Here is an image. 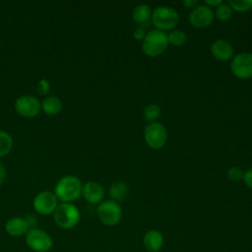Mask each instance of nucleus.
<instances>
[{"label":"nucleus","instance_id":"13","mask_svg":"<svg viewBox=\"0 0 252 252\" xmlns=\"http://www.w3.org/2000/svg\"><path fill=\"white\" fill-rule=\"evenodd\" d=\"M82 195L90 204H99L104 198V189L95 181H88L82 187Z\"/></svg>","mask_w":252,"mask_h":252},{"label":"nucleus","instance_id":"26","mask_svg":"<svg viewBox=\"0 0 252 252\" xmlns=\"http://www.w3.org/2000/svg\"><path fill=\"white\" fill-rule=\"evenodd\" d=\"M244 184L252 189V167H250L249 169H247L246 171H244V174H243V178H242Z\"/></svg>","mask_w":252,"mask_h":252},{"label":"nucleus","instance_id":"14","mask_svg":"<svg viewBox=\"0 0 252 252\" xmlns=\"http://www.w3.org/2000/svg\"><path fill=\"white\" fill-rule=\"evenodd\" d=\"M30 227L24 218L13 217L9 219L5 223V231L7 234L13 237H20L26 235Z\"/></svg>","mask_w":252,"mask_h":252},{"label":"nucleus","instance_id":"2","mask_svg":"<svg viewBox=\"0 0 252 252\" xmlns=\"http://www.w3.org/2000/svg\"><path fill=\"white\" fill-rule=\"evenodd\" d=\"M179 20L180 18L178 12L174 8L165 5L156 7L153 10L151 17V21L156 27V30L164 32L174 30V28L178 25Z\"/></svg>","mask_w":252,"mask_h":252},{"label":"nucleus","instance_id":"6","mask_svg":"<svg viewBox=\"0 0 252 252\" xmlns=\"http://www.w3.org/2000/svg\"><path fill=\"white\" fill-rule=\"evenodd\" d=\"M25 236L27 246L34 252H49L54 245L50 234L41 228H31Z\"/></svg>","mask_w":252,"mask_h":252},{"label":"nucleus","instance_id":"18","mask_svg":"<svg viewBox=\"0 0 252 252\" xmlns=\"http://www.w3.org/2000/svg\"><path fill=\"white\" fill-rule=\"evenodd\" d=\"M111 200L119 203L125 200L128 194V187L123 181H118L113 183L108 190Z\"/></svg>","mask_w":252,"mask_h":252},{"label":"nucleus","instance_id":"1","mask_svg":"<svg viewBox=\"0 0 252 252\" xmlns=\"http://www.w3.org/2000/svg\"><path fill=\"white\" fill-rule=\"evenodd\" d=\"M82 187L80 178L75 175H65L57 181L54 194L62 203H72L82 195Z\"/></svg>","mask_w":252,"mask_h":252},{"label":"nucleus","instance_id":"9","mask_svg":"<svg viewBox=\"0 0 252 252\" xmlns=\"http://www.w3.org/2000/svg\"><path fill=\"white\" fill-rule=\"evenodd\" d=\"M58 206V199L50 191H41L35 195L32 201L34 211L41 216H48L54 213Z\"/></svg>","mask_w":252,"mask_h":252},{"label":"nucleus","instance_id":"19","mask_svg":"<svg viewBox=\"0 0 252 252\" xmlns=\"http://www.w3.org/2000/svg\"><path fill=\"white\" fill-rule=\"evenodd\" d=\"M143 115L145 120H147L149 123L157 122V120L161 115V109L158 104L150 103L144 108Z\"/></svg>","mask_w":252,"mask_h":252},{"label":"nucleus","instance_id":"21","mask_svg":"<svg viewBox=\"0 0 252 252\" xmlns=\"http://www.w3.org/2000/svg\"><path fill=\"white\" fill-rule=\"evenodd\" d=\"M187 39L186 33L181 30H172L167 33L168 43L174 46H181Z\"/></svg>","mask_w":252,"mask_h":252},{"label":"nucleus","instance_id":"29","mask_svg":"<svg viewBox=\"0 0 252 252\" xmlns=\"http://www.w3.org/2000/svg\"><path fill=\"white\" fill-rule=\"evenodd\" d=\"M30 229L31 228H34V225L36 224V218L34 216H28L27 218H25Z\"/></svg>","mask_w":252,"mask_h":252},{"label":"nucleus","instance_id":"11","mask_svg":"<svg viewBox=\"0 0 252 252\" xmlns=\"http://www.w3.org/2000/svg\"><path fill=\"white\" fill-rule=\"evenodd\" d=\"M215 15L212 8L207 5H198L189 14L190 24L198 29H204L212 25L214 22Z\"/></svg>","mask_w":252,"mask_h":252},{"label":"nucleus","instance_id":"30","mask_svg":"<svg viewBox=\"0 0 252 252\" xmlns=\"http://www.w3.org/2000/svg\"><path fill=\"white\" fill-rule=\"evenodd\" d=\"M221 3V0H205V5H207L210 8H217Z\"/></svg>","mask_w":252,"mask_h":252},{"label":"nucleus","instance_id":"25","mask_svg":"<svg viewBox=\"0 0 252 252\" xmlns=\"http://www.w3.org/2000/svg\"><path fill=\"white\" fill-rule=\"evenodd\" d=\"M36 92L40 95H47L50 92V83L46 79H40L36 83Z\"/></svg>","mask_w":252,"mask_h":252},{"label":"nucleus","instance_id":"31","mask_svg":"<svg viewBox=\"0 0 252 252\" xmlns=\"http://www.w3.org/2000/svg\"><path fill=\"white\" fill-rule=\"evenodd\" d=\"M6 177V167L2 161H0V185L3 183Z\"/></svg>","mask_w":252,"mask_h":252},{"label":"nucleus","instance_id":"32","mask_svg":"<svg viewBox=\"0 0 252 252\" xmlns=\"http://www.w3.org/2000/svg\"><path fill=\"white\" fill-rule=\"evenodd\" d=\"M157 252H162V251H157Z\"/></svg>","mask_w":252,"mask_h":252},{"label":"nucleus","instance_id":"17","mask_svg":"<svg viewBox=\"0 0 252 252\" xmlns=\"http://www.w3.org/2000/svg\"><path fill=\"white\" fill-rule=\"evenodd\" d=\"M153 10L148 4H139L132 11V18L137 24H145L151 20Z\"/></svg>","mask_w":252,"mask_h":252},{"label":"nucleus","instance_id":"24","mask_svg":"<svg viewBox=\"0 0 252 252\" xmlns=\"http://www.w3.org/2000/svg\"><path fill=\"white\" fill-rule=\"evenodd\" d=\"M243 174H244V171L238 166H231L230 168H228L226 172L227 178L233 182H238L242 180Z\"/></svg>","mask_w":252,"mask_h":252},{"label":"nucleus","instance_id":"15","mask_svg":"<svg viewBox=\"0 0 252 252\" xmlns=\"http://www.w3.org/2000/svg\"><path fill=\"white\" fill-rule=\"evenodd\" d=\"M164 242L162 233L158 229L148 230L143 237V245L150 252L160 251Z\"/></svg>","mask_w":252,"mask_h":252},{"label":"nucleus","instance_id":"23","mask_svg":"<svg viewBox=\"0 0 252 252\" xmlns=\"http://www.w3.org/2000/svg\"><path fill=\"white\" fill-rule=\"evenodd\" d=\"M232 11L247 12L252 10V0H229L227 3Z\"/></svg>","mask_w":252,"mask_h":252},{"label":"nucleus","instance_id":"27","mask_svg":"<svg viewBox=\"0 0 252 252\" xmlns=\"http://www.w3.org/2000/svg\"><path fill=\"white\" fill-rule=\"evenodd\" d=\"M147 32H145V30L143 28H137L134 30L133 32V37L136 39V40H139V41H143V39L145 38Z\"/></svg>","mask_w":252,"mask_h":252},{"label":"nucleus","instance_id":"28","mask_svg":"<svg viewBox=\"0 0 252 252\" xmlns=\"http://www.w3.org/2000/svg\"><path fill=\"white\" fill-rule=\"evenodd\" d=\"M182 4L185 8L193 10L195 7L198 6V1L197 0H183Z\"/></svg>","mask_w":252,"mask_h":252},{"label":"nucleus","instance_id":"5","mask_svg":"<svg viewBox=\"0 0 252 252\" xmlns=\"http://www.w3.org/2000/svg\"><path fill=\"white\" fill-rule=\"evenodd\" d=\"M97 217L101 223L106 226H114L120 222L123 211L119 203L113 200H104L98 204Z\"/></svg>","mask_w":252,"mask_h":252},{"label":"nucleus","instance_id":"10","mask_svg":"<svg viewBox=\"0 0 252 252\" xmlns=\"http://www.w3.org/2000/svg\"><path fill=\"white\" fill-rule=\"evenodd\" d=\"M15 108L21 116L32 118L39 113L41 109V102L33 95L23 94L16 99Z\"/></svg>","mask_w":252,"mask_h":252},{"label":"nucleus","instance_id":"12","mask_svg":"<svg viewBox=\"0 0 252 252\" xmlns=\"http://www.w3.org/2000/svg\"><path fill=\"white\" fill-rule=\"evenodd\" d=\"M211 53L220 61H228L234 56V49L231 43L226 39L218 38L211 44Z\"/></svg>","mask_w":252,"mask_h":252},{"label":"nucleus","instance_id":"16","mask_svg":"<svg viewBox=\"0 0 252 252\" xmlns=\"http://www.w3.org/2000/svg\"><path fill=\"white\" fill-rule=\"evenodd\" d=\"M41 109L45 114L56 115L62 109V101L58 96L47 95L41 101Z\"/></svg>","mask_w":252,"mask_h":252},{"label":"nucleus","instance_id":"4","mask_svg":"<svg viewBox=\"0 0 252 252\" xmlns=\"http://www.w3.org/2000/svg\"><path fill=\"white\" fill-rule=\"evenodd\" d=\"M167 33L158 30H153L147 32L142 41V50L149 57H158L161 55L168 47Z\"/></svg>","mask_w":252,"mask_h":252},{"label":"nucleus","instance_id":"3","mask_svg":"<svg viewBox=\"0 0 252 252\" xmlns=\"http://www.w3.org/2000/svg\"><path fill=\"white\" fill-rule=\"evenodd\" d=\"M53 220L62 229H71L77 226L80 221V211L72 203H61L55 209Z\"/></svg>","mask_w":252,"mask_h":252},{"label":"nucleus","instance_id":"7","mask_svg":"<svg viewBox=\"0 0 252 252\" xmlns=\"http://www.w3.org/2000/svg\"><path fill=\"white\" fill-rule=\"evenodd\" d=\"M168 138L167 130L160 122L149 123L144 129V140L153 150L161 149Z\"/></svg>","mask_w":252,"mask_h":252},{"label":"nucleus","instance_id":"20","mask_svg":"<svg viewBox=\"0 0 252 252\" xmlns=\"http://www.w3.org/2000/svg\"><path fill=\"white\" fill-rule=\"evenodd\" d=\"M13 148L12 136L3 130H0V158L6 156Z\"/></svg>","mask_w":252,"mask_h":252},{"label":"nucleus","instance_id":"8","mask_svg":"<svg viewBox=\"0 0 252 252\" xmlns=\"http://www.w3.org/2000/svg\"><path fill=\"white\" fill-rule=\"evenodd\" d=\"M230 71L238 79L252 78V52H240L230 60Z\"/></svg>","mask_w":252,"mask_h":252},{"label":"nucleus","instance_id":"22","mask_svg":"<svg viewBox=\"0 0 252 252\" xmlns=\"http://www.w3.org/2000/svg\"><path fill=\"white\" fill-rule=\"evenodd\" d=\"M232 12L233 11L230 8V6L227 3L222 2L220 5H219L216 8L214 15H215V18H217L219 21L225 22V21H228L232 17Z\"/></svg>","mask_w":252,"mask_h":252}]
</instances>
